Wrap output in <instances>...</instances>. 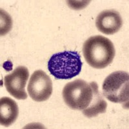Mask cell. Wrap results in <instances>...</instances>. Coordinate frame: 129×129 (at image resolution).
Returning <instances> with one entry per match:
<instances>
[{
	"instance_id": "cell-1",
	"label": "cell",
	"mask_w": 129,
	"mask_h": 129,
	"mask_svg": "<svg viewBox=\"0 0 129 129\" xmlns=\"http://www.w3.org/2000/svg\"><path fill=\"white\" fill-rule=\"evenodd\" d=\"M83 52L90 66L96 69L109 66L114 58L115 48L112 42L103 36H94L84 43Z\"/></svg>"
},
{
	"instance_id": "cell-2",
	"label": "cell",
	"mask_w": 129,
	"mask_h": 129,
	"mask_svg": "<svg viewBox=\"0 0 129 129\" xmlns=\"http://www.w3.org/2000/svg\"><path fill=\"white\" fill-rule=\"evenodd\" d=\"M83 63L76 51H64L53 54L48 62V69L57 79H69L80 73Z\"/></svg>"
},
{
	"instance_id": "cell-3",
	"label": "cell",
	"mask_w": 129,
	"mask_h": 129,
	"mask_svg": "<svg viewBox=\"0 0 129 129\" xmlns=\"http://www.w3.org/2000/svg\"><path fill=\"white\" fill-rule=\"evenodd\" d=\"M129 76L125 71H118L109 75L102 85L103 94L113 103L128 105Z\"/></svg>"
},
{
	"instance_id": "cell-4",
	"label": "cell",
	"mask_w": 129,
	"mask_h": 129,
	"mask_svg": "<svg viewBox=\"0 0 129 129\" xmlns=\"http://www.w3.org/2000/svg\"><path fill=\"white\" fill-rule=\"evenodd\" d=\"M62 94L64 103L69 108L83 111L89 106L93 90L90 83L77 79L66 84Z\"/></svg>"
},
{
	"instance_id": "cell-5",
	"label": "cell",
	"mask_w": 129,
	"mask_h": 129,
	"mask_svg": "<svg viewBox=\"0 0 129 129\" xmlns=\"http://www.w3.org/2000/svg\"><path fill=\"white\" fill-rule=\"evenodd\" d=\"M27 90L30 97L34 101H47L52 93V82L44 71L38 70L31 76Z\"/></svg>"
},
{
	"instance_id": "cell-6",
	"label": "cell",
	"mask_w": 129,
	"mask_h": 129,
	"mask_svg": "<svg viewBox=\"0 0 129 129\" xmlns=\"http://www.w3.org/2000/svg\"><path fill=\"white\" fill-rule=\"evenodd\" d=\"M29 76L28 69L19 66L13 72L4 78V84L8 92L17 100H26L27 94L25 86Z\"/></svg>"
},
{
	"instance_id": "cell-7",
	"label": "cell",
	"mask_w": 129,
	"mask_h": 129,
	"mask_svg": "<svg viewBox=\"0 0 129 129\" xmlns=\"http://www.w3.org/2000/svg\"><path fill=\"white\" fill-rule=\"evenodd\" d=\"M95 25L101 32L107 35H112L121 28L123 19L116 10H105L99 14L95 20Z\"/></svg>"
},
{
	"instance_id": "cell-8",
	"label": "cell",
	"mask_w": 129,
	"mask_h": 129,
	"mask_svg": "<svg viewBox=\"0 0 129 129\" xmlns=\"http://www.w3.org/2000/svg\"><path fill=\"white\" fill-rule=\"evenodd\" d=\"M19 114L18 106L16 101L8 97L0 100V123L5 126L13 124Z\"/></svg>"
},
{
	"instance_id": "cell-9",
	"label": "cell",
	"mask_w": 129,
	"mask_h": 129,
	"mask_svg": "<svg viewBox=\"0 0 129 129\" xmlns=\"http://www.w3.org/2000/svg\"><path fill=\"white\" fill-rule=\"evenodd\" d=\"M93 90L92 98L90 103L87 109L83 110L82 112L86 117H94L98 116L99 114L106 112L107 103L103 98L98 89V85L95 81L90 83Z\"/></svg>"
}]
</instances>
